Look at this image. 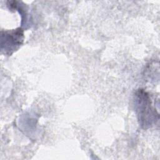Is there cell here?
Wrapping results in <instances>:
<instances>
[{
    "label": "cell",
    "mask_w": 160,
    "mask_h": 160,
    "mask_svg": "<svg viewBox=\"0 0 160 160\" xmlns=\"http://www.w3.org/2000/svg\"><path fill=\"white\" fill-rule=\"evenodd\" d=\"M134 96L139 123L144 128H147L156 122L158 119V114L152 108L149 96L143 89L137 91Z\"/></svg>",
    "instance_id": "6da1fadb"
},
{
    "label": "cell",
    "mask_w": 160,
    "mask_h": 160,
    "mask_svg": "<svg viewBox=\"0 0 160 160\" xmlns=\"http://www.w3.org/2000/svg\"><path fill=\"white\" fill-rule=\"evenodd\" d=\"M23 31L21 28L12 31H1V49L5 52L11 54L17 49L23 42Z\"/></svg>",
    "instance_id": "7a4b0ae2"
}]
</instances>
